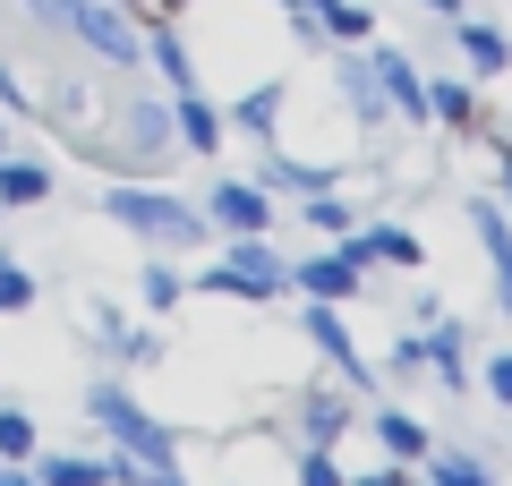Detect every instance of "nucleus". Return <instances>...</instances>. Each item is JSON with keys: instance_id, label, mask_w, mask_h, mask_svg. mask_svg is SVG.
Returning a JSON list of instances; mask_svg holds the SVG:
<instances>
[{"instance_id": "12", "label": "nucleus", "mask_w": 512, "mask_h": 486, "mask_svg": "<svg viewBox=\"0 0 512 486\" xmlns=\"http://www.w3.org/2000/svg\"><path fill=\"white\" fill-rule=\"evenodd\" d=\"M171 120H180V137L197 145V154H214V145H222V111H214V103H197V86L180 94V111H171Z\"/></svg>"}, {"instance_id": "8", "label": "nucleus", "mask_w": 512, "mask_h": 486, "mask_svg": "<svg viewBox=\"0 0 512 486\" xmlns=\"http://www.w3.org/2000/svg\"><path fill=\"white\" fill-rule=\"evenodd\" d=\"M214 222L222 231H265V188H239V180H214Z\"/></svg>"}, {"instance_id": "15", "label": "nucleus", "mask_w": 512, "mask_h": 486, "mask_svg": "<svg viewBox=\"0 0 512 486\" xmlns=\"http://www.w3.org/2000/svg\"><path fill=\"white\" fill-rule=\"evenodd\" d=\"M299 9H308V18H325V35H342V43L367 35V9H359V0H299Z\"/></svg>"}, {"instance_id": "23", "label": "nucleus", "mask_w": 512, "mask_h": 486, "mask_svg": "<svg viewBox=\"0 0 512 486\" xmlns=\"http://www.w3.org/2000/svg\"><path fill=\"white\" fill-rule=\"evenodd\" d=\"M427 359H436L444 384H461V333H436V342H427Z\"/></svg>"}, {"instance_id": "6", "label": "nucleus", "mask_w": 512, "mask_h": 486, "mask_svg": "<svg viewBox=\"0 0 512 486\" xmlns=\"http://www.w3.org/2000/svg\"><path fill=\"white\" fill-rule=\"evenodd\" d=\"M350 265H419V239L393 231V222H376V231H342Z\"/></svg>"}, {"instance_id": "31", "label": "nucleus", "mask_w": 512, "mask_h": 486, "mask_svg": "<svg viewBox=\"0 0 512 486\" xmlns=\"http://www.w3.org/2000/svg\"><path fill=\"white\" fill-rule=\"evenodd\" d=\"M504 197H512V154H504Z\"/></svg>"}, {"instance_id": "28", "label": "nucleus", "mask_w": 512, "mask_h": 486, "mask_svg": "<svg viewBox=\"0 0 512 486\" xmlns=\"http://www.w3.org/2000/svg\"><path fill=\"white\" fill-rule=\"evenodd\" d=\"M487 393L512 410V350H504V359H487Z\"/></svg>"}, {"instance_id": "13", "label": "nucleus", "mask_w": 512, "mask_h": 486, "mask_svg": "<svg viewBox=\"0 0 512 486\" xmlns=\"http://www.w3.org/2000/svg\"><path fill=\"white\" fill-rule=\"evenodd\" d=\"M43 197H52L43 162H0V205H43Z\"/></svg>"}, {"instance_id": "29", "label": "nucleus", "mask_w": 512, "mask_h": 486, "mask_svg": "<svg viewBox=\"0 0 512 486\" xmlns=\"http://www.w3.org/2000/svg\"><path fill=\"white\" fill-rule=\"evenodd\" d=\"M367 486H419V478H410V461H402V469H376Z\"/></svg>"}, {"instance_id": "14", "label": "nucleus", "mask_w": 512, "mask_h": 486, "mask_svg": "<svg viewBox=\"0 0 512 486\" xmlns=\"http://www.w3.org/2000/svg\"><path fill=\"white\" fill-rule=\"evenodd\" d=\"M325 180H333V171H325V162H265V188H299V197H325Z\"/></svg>"}, {"instance_id": "26", "label": "nucleus", "mask_w": 512, "mask_h": 486, "mask_svg": "<svg viewBox=\"0 0 512 486\" xmlns=\"http://www.w3.org/2000/svg\"><path fill=\"white\" fill-rule=\"evenodd\" d=\"M308 222H316V231H333V239L350 231V214H342V205H333V197H308Z\"/></svg>"}, {"instance_id": "18", "label": "nucleus", "mask_w": 512, "mask_h": 486, "mask_svg": "<svg viewBox=\"0 0 512 486\" xmlns=\"http://www.w3.org/2000/svg\"><path fill=\"white\" fill-rule=\"evenodd\" d=\"M461 52H470V60H478V69H487V77H495V69H504V60H512V43H504V35H495V26H461Z\"/></svg>"}, {"instance_id": "30", "label": "nucleus", "mask_w": 512, "mask_h": 486, "mask_svg": "<svg viewBox=\"0 0 512 486\" xmlns=\"http://www.w3.org/2000/svg\"><path fill=\"white\" fill-rule=\"evenodd\" d=\"M0 486H35V478H18V469H0Z\"/></svg>"}, {"instance_id": "7", "label": "nucleus", "mask_w": 512, "mask_h": 486, "mask_svg": "<svg viewBox=\"0 0 512 486\" xmlns=\"http://www.w3.org/2000/svg\"><path fill=\"white\" fill-rule=\"evenodd\" d=\"M291 282H299V290H316V299H359V265H350V248L291 265Z\"/></svg>"}, {"instance_id": "20", "label": "nucleus", "mask_w": 512, "mask_h": 486, "mask_svg": "<svg viewBox=\"0 0 512 486\" xmlns=\"http://www.w3.org/2000/svg\"><path fill=\"white\" fill-rule=\"evenodd\" d=\"M427 111H444V120L470 128V120H478V94H470V86H427Z\"/></svg>"}, {"instance_id": "27", "label": "nucleus", "mask_w": 512, "mask_h": 486, "mask_svg": "<svg viewBox=\"0 0 512 486\" xmlns=\"http://www.w3.org/2000/svg\"><path fill=\"white\" fill-rule=\"evenodd\" d=\"M299 486H342V469H333L325 452H308V461H299Z\"/></svg>"}, {"instance_id": "17", "label": "nucleus", "mask_w": 512, "mask_h": 486, "mask_svg": "<svg viewBox=\"0 0 512 486\" xmlns=\"http://www.w3.org/2000/svg\"><path fill=\"white\" fill-rule=\"evenodd\" d=\"M342 94H350V111H359V120H376V111H384V86H376V69H367V60H350V69H342Z\"/></svg>"}, {"instance_id": "10", "label": "nucleus", "mask_w": 512, "mask_h": 486, "mask_svg": "<svg viewBox=\"0 0 512 486\" xmlns=\"http://www.w3.org/2000/svg\"><path fill=\"white\" fill-rule=\"evenodd\" d=\"M308 333H316V350H325V359L342 367L350 384H367V376H376V367H359V350H350V333H342V316H333V299H325V307L308 316Z\"/></svg>"}, {"instance_id": "1", "label": "nucleus", "mask_w": 512, "mask_h": 486, "mask_svg": "<svg viewBox=\"0 0 512 486\" xmlns=\"http://www.w3.org/2000/svg\"><path fill=\"white\" fill-rule=\"evenodd\" d=\"M103 214L120 222V231H146L154 248H197V239H205V214L180 205V197H163V188H111Z\"/></svg>"}, {"instance_id": "21", "label": "nucleus", "mask_w": 512, "mask_h": 486, "mask_svg": "<svg viewBox=\"0 0 512 486\" xmlns=\"http://www.w3.org/2000/svg\"><path fill=\"white\" fill-rule=\"evenodd\" d=\"M0 452H9V461L35 452V418H26V410H0Z\"/></svg>"}, {"instance_id": "24", "label": "nucleus", "mask_w": 512, "mask_h": 486, "mask_svg": "<svg viewBox=\"0 0 512 486\" xmlns=\"http://www.w3.org/2000/svg\"><path fill=\"white\" fill-rule=\"evenodd\" d=\"M26 299H35V282H26V273L18 265H0V316H18V307Z\"/></svg>"}, {"instance_id": "19", "label": "nucleus", "mask_w": 512, "mask_h": 486, "mask_svg": "<svg viewBox=\"0 0 512 486\" xmlns=\"http://www.w3.org/2000/svg\"><path fill=\"white\" fill-rule=\"evenodd\" d=\"M427 486H487V461H470V452H436Z\"/></svg>"}, {"instance_id": "25", "label": "nucleus", "mask_w": 512, "mask_h": 486, "mask_svg": "<svg viewBox=\"0 0 512 486\" xmlns=\"http://www.w3.org/2000/svg\"><path fill=\"white\" fill-rule=\"evenodd\" d=\"M26 9H43V18H52V26H69V35H77V26H86V9H94V0H26Z\"/></svg>"}, {"instance_id": "11", "label": "nucleus", "mask_w": 512, "mask_h": 486, "mask_svg": "<svg viewBox=\"0 0 512 486\" xmlns=\"http://www.w3.org/2000/svg\"><path fill=\"white\" fill-rule=\"evenodd\" d=\"M376 444L393 452V461H427V427H419L410 410H384V418H376Z\"/></svg>"}, {"instance_id": "16", "label": "nucleus", "mask_w": 512, "mask_h": 486, "mask_svg": "<svg viewBox=\"0 0 512 486\" xmlns=\"http://www.w3.org/2000/svg\"><path fill=\"white\" fill-rule=\"evenodd\" d=\"M103 478H120V469H103V461H77V452H60V461H43V478H35V486H103Z\"/></svg>"}, {"instance_id": "5", "label": "nucleus", "mask_w": 512, "mask_h": 486, "mask_svg": "<svg viewBox=\"0 0 512 486\" xmlns=\"http://www.w3.org/2000/svg\"><path fill=\"white\" fill-rule=\"evenodd\" d=\"M128 137H137V154H146V171H154V162L171 154V137H180V120L163 111V94H137V103H128Z\"/></svg>"}, {"instance_id": "4", "label": "nucleus", "mask_w": 512, "mask_h": 486, "mask_svg": "<svg viewBox=\"0 0 512 486\" xmlns=\"http://www.w3.org/2000/svg\"><path fill=\"white\" fill-rule=\"evenodd\" d=\"M470 222H478V248H487V273H495V307H504V316H512V222L495 214L487 197L470 205Z\"/></svg>"}, {"instance_id": "9", "label": "nucleus", "mask_w": 512, "mask_h": 486, "mask_svg": "<svg viewBox=\"0 0 512 486\" xmlns=\"http://www.w3.org/2000/svg\"><path fill=\"white\" fill-rule=\"evenodd\" d=\"M376 86H384V103H393V111L427 120V77L410 69V60H393V52H384V60H376Z\"/></svg>"}, {"instance_id": "3", "label": "nucleus", "mask_w": 512, "mask_h": 486, "mask_svg": "<svg viewBox=\"0 0 512 486\" xmlns=\"http://www.w3.org/2000/svg\"><path fill=\"white\" fill-rule=\"evenodd\" d=\"M94 418H103V427L128 444V461H146V469H171V435L154 427V418L137 410L128 393H111V384H103V393H94Z\"/></svg>"}, {"instance_id": "22", "label": "nucleus", "mask_w": 512, "mask_h": 486, "mask_svg": "<svg viewBox=\"0 0 512 486\" xmlns=\"http://www.w3.org/2000/svg\"><path fill=\"white\" fill-rule=\"evenodd\" d=\"M308 435H316V444H333V435H342V401H308Z\"/></svg>"}, {"instance_id": "2", "label": "nucleus", "mask_w": 512, "mask_h": 486, "mask_svg": "<svg viewBox=\"0 0 512 486\" xmlns=\"http://www.w3.org/2000/svg\"><path fill=\"white\" fill-rule=\"evenodd\" d=\"M282 282H291V265H282V256L248 231V239H239V248L222 256L214 273H205V299H214V290H222V299H274Z\"/></svg>"}, {"instance_id": "32", "label": "nucleus", "mask_w": 512, "mask_h": 486, "mask_svg": "<svg viewBox=\"0 0 512 486\" xmlns=\"http://www.w3.org/2000/svg\"><path fill=\"white\" fill-rule=\"evenodd\" d=\"M427 9H453V0H427Z\"/></svg>"}]
</instances>
